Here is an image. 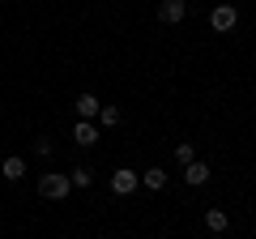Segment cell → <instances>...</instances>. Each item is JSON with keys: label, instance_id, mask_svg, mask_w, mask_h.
Instances as JSON below:
<instances>
[{"label": "cell", "instance_id": "6da1fadb", "mask_svg": "<svg viewBox=\"0 0 256 239\" xmlns=\"http://www.w3.org/2000/svg\"><path fill=\"white\" fill-rule=\"evenodd\" d=\"M73 192V180L68 175H38V196H47V201H64V196Z\"/></svg>", "mask_w": 256, "mask_h": 239}, {"label": "cell", "instance_id": "7a4b0ae2", "mask_svg": "<svg viewBox=\"0 0 256 239\" xmlns=\"http://www.w3.org/2000/svg\"><path fill=\"white\" fill-rule=\"evenodd\" d=\"M137 188H141V171H132V166L111 171V192H116V196H132Z\"/></svg>", "mask_w": 256, "mask_h": 239}, {"label": "cell", "instance_id": "3957f363", "mask_svg": "<svg viewBox=\"0 0 256 239\" xmlns=\"http://www.w3.org/2000/svg\"><path fill=\"white\" fill-rule=\"evenodd\" d=\"M210 26L218 30V34H230V30L239 26V9L235 4H214L210 9Z\"/></svg>", "mask_w": 256, "mask_h": 239}, {"label": "cell", "instance_id": "277c9868", "mask_svg": "<svg viewBox=\"0 0 256 239\" xmlns=\"http://www.w3.org/2000/svg\"><path fill=\"white\" fill-rule=\"evenodd\" d=\"M184 18H188V0H162L158 4V22L162 26H180Z\"/></svg>", "mask_w": 256, "mask_h": 239}, {"label": "cell", "instance_id": "5b68a950", "mask_svg": "<svg viewBox=\"0 0 256 239\" xmlns=\"http://www.w3.org/2000/svg\"><path fill=\"white\" fill-rule=\"evenodd\" d=\"M184 184H188V188H205V184H210V166H205L201 158H192V162L184 166Z\"/></svg>", "mask_w": 256, "mask_h": 239}, {"label": "cell", "instance_id": "8992f818", "mask_svg": "<svg viewBox=\"0 0 256 239\" xmlns=\"http://www.w3.org/2000/svg\"><path fill=\"white\" fill-rule=\"evenodd\" d=\"M98 107H102V102L94 98V94H77V98H73V111H77V120H98Z\"/></svg>", "mask_w": 256, "mask_h": 239}, {"label": "cell", "instance_id": "52a82bcc", "mask_svg": "<svg viewBox=\"0 0 256 239\" xmlns=\"http://www.w3.org/2000/svg\"><path fill=\"white\" fill-rule=\"evenodd\" d=\"M0 175H4L9 184H18L22 175H26V158H22V154H9L4 162H0Z\"/></svg>", "mask_w": 256, "mask_h": 239}, {"label": "cell", "instance_id": "ba28073f", "mask_svg": "<svg viewBox=\"0 0 256 239\" xmlns=\"http://www.w3.org/2000/svg\"><path fill=\"white\" fill-rule=\"evenodd\" d=\"M73 141H77V146H94V141H98L94 120H77V124H73Z\"/></svg>", "mask_w": 256, "mask_h": 239}, {"label": "cell", "instance_id": "9c48e42d", "mask_svg": "<svg viewBox=\"0 0 256 239\" xmlns=\"http://www.w3.org/2000/svg\"><path fill=\"white\" fill-rule=\"evenodd\" d=\"M166 180H171V175H166L162 166H150V171H141V184H146L150 192H162V188H166Z\"/></svg>", "mask_w": 256, "mask_h": 239}, {"label": "cell", "instance_id": "30bf717a", "mask_svg": "<svg viewBox=\"0 0 256 239\" xmlns=\"http://www.w3.org/2000/svg\"><path fill=\"white\" fill-rule=\"evenodd\" d=\"M226 226H230V214H226V210H205V230H214V235H222Z\"/></svg>", "mask_w": 256, "mask_h": 239}, {"label": "cell", "instance_id": "8fae6325", "mask_svg": "<svg viewBox=\"0 0 256 239\" xmlns=\"http://www.w3.org/2000/svg\"><path fill=\"white\" fill-rule=\"evenodd\" d=\"M68 180H73V188H90V184H94V171H90V166H73Z\"/></svg>", "mask_w": 256, "mask_h": 239}, {"label": "cell", "instance_id": "7c38bea8", "mask_svg": "<svg viewBox=\"0 0 256 239\" xmlns=\"http://www.w3.org/2000/svg\"><path fill=\"white\" fill-rule=\"evenodd\" d=\"M192 158H196V146H192V141H180V146H175V162H180V166H188Z\"/></svg>", "mask_w": 256, "mask_h": 239}, {"label": "cell", "instance_id": "4fadbf2b", "mask_svg": "<svg viewBox=\"0 0 256 239\" xmlns=\"http://www.w3.org/2000/svg\"><path fill=\"white\" fill-rule=\"evenodd\" d=\"M98 120L107 124V128H116L120 120H124V111H120V107H98Z\"/></svg>", "mask_w": 256, "mask_h": 239}, {"label": "cell", "instance_id": "5bb4252c", "mask_svg": "<svg viewBox=\"0 0 256 239\" xmlns=\"http://www.w3.org/2000/svg\"><path fill=\"white\" fill-rule=\"evenodd\" d=\"M34 154H38V158H52V137H38V141H34Z\"/></svg>", "mask_w": 256, "mask_h": 239}]
</instances>
